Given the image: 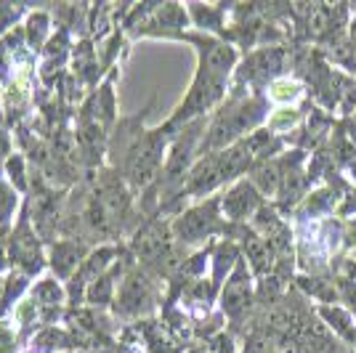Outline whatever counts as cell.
<instances>
[{"instance_id": "obj_13", "label": "cell", "mask_w": 356, "mask_h": 353, "mask_svg": "<svg viewBox=\"0 0 356 353\" xmlns=\"http://www.w3.org/2000/svg\"><path fill=\"white\" fill-rule=\"evenodd\" d=\"M343 247L346 250H356V218L343 226Z\"/></svg>"}, {"instance_id": "obj_14", "label": "cell", "mask_w": 356, "mask_h": 353, "mask_svg": "<svg viewBox=\"0 0 356 353\" xmlns=\"http://www.w3.org/2000/svg\"><path fill=\"white\" fill-rule=\"evenodd\" d=\"M351 43H354V48H356V19L351 22Z\"/></svg>"}, {"instance_id": "obj_3", "label": "cell", "mask_w": 356, "mask_h": 353, "mask_svg": "<svg viewBox=\"0 0 356 353\" xmlns=\"http://www.w3.org/2000/svg\"><path fill=\"white\" fill-rule=\"evenodd\" d=\"M221 205L226 218L245 221V218H250L252 213H258L264 207V199H261V192L255 189L252 181H239V183H234L229 192L223 194Z\"/></svg>"}, {"instance_id": "obj_6", "label": "cell", "mask_w": 356, "mask_h": 353, "mask_svg": "<svg viewBox=\"0 0 356 353\" xmlns=\"http://www.w3.org/2000/svg\"><path fill=\"white\" fill-rule=\"evenodd\" d=\"M316 313L322 316V324L327 329H332V335H338L346 345L356 348V316L351 311H346L343 306H325L322 303Z\"/></svg>"}, {"instance_id": "obj_1", "label": "cell", "mask_w": 356, "mask_h": 353, "mask_svg": "<svg viewBox=\"0 0 356 353\" xmlns=\"http://www.w3.org/2000/svg\"><path fill=\"white\" fill-rule=\"evenodd\" d=\"M264 112H266V106H264V101H258V99H250V101L245 99V101H234L229 104V106H223L221 115L216 117L213 128H210L202 149L205 151L221 149L223 151L226 144H232L245 131H250L255 122H261Z\"/></svg>"}, {"instance_id": "obj_7", "label": "cell", "mask_w": 356, "mask_h": 353, "mask_svg": "<svg viewBox=\"0 0 356 353\" xmlns=\"http://www.w3.org/2000/svg\"><path fill=\"white\" fill-rule=\"evenodd\" d=\"M248 300H250V274H248V265L237 263V268L232 271V277L223 287V309L234 313Z\"/></svg>"}, {"instance_id": "obj_4", "label": "cell", "mask_w": 356, "mask_h": 353, "mask_svg": "<svg viewBox=\"0 0 356 353\" xmlns=\"http://www.w3.org/2000/svg\"><path fill=\"white\" fill-rule=\"evenodd\" d=\"M284 67V51L282 48H264L252 54L250 59L242 64L239 69V83H268L274 74H280Z\"/></svg>"}, {"instance_id": "obj_5", "label": "cell", "mask_w": 356, "mask_h": 353, "mask_svg": "<svg viewBox=\"0 0 356 353\" xmlns=\"http://www.w3.org/2000/svg\"><path fill=\"white\" fill-rule=\"evenodd\" d=\"M343 194L338 186H322V189H316V192H309L306 194V199L300 202L298 207V213H300V218L309 223V221H322L325 215H330L332 210H338L341 207V199Z\"/></svg>"}, {"instance_id": "obj_10", "label": "cell", "mask_w": 356, "mask_h": 353, "mask_svg": "<svg viewBox=\"0 0 356 353\" xmlns=\"http://www.w3.org/2000/svg\"><path fill=\"white\" fill-rule=\"evenodd\" d=\"M303 120V112L298 106H277L271 115H268L266 131L268 133H287L298 128V122Z\"/></svg>"}, {"instance_id": "obj_9", "label": "cell", "mask_w": 356, "mask_h": 353, "mask_svg": "<svg viewBox=\"0 0 356 353\" xmlns=\"http://www.w3.org/2000/svg\"><path fill=\"white\" fill-rule=\"evenodd\" d=\"M266 96L268 101L277 104V106H290L303 96V83L296 77H277V80L268 83Z\"/></svg>"}, {"instance_id": "obj_12", "label": "cell", "mask_w": 356, "mask_h": 353, "mask_svg": "<svg viewBox=\"0 0 356 353\" xmlns=\"http://www.w3.org/2000/svg\"><path fill=\"white\" fill-rule=\"evenodd\" d=\"M338 215H341V218H354L356 215V189H348V192L343 194Z\"/></svg>"}, {"instance_id": "obj_8", "label": "cell", "mask_w": 356, "mask_h": 353, "mask_svg": "<svg viewBox=\"0 0 356 353\" xmlns=\"http://www.w3.org/2000/svg\"><path fill=\"white\" fill-rule=\"evenodd\" d=\"M245 250H248V261H250L252 271L258 277H266L268 271L274 268V258L277 255H274V250L268 247V242L261 234L248 231V236H245Z\"/></svg>"}, {"instance_id": "obj_11", "label": "cell", "mask_w": 356, "mask_h": 353, "mask_svg": "<svg viewBox=\"0 0 356 353\" xmlns=\"http://www.w3.org/2000/svg\"><path fill=\"white\" fill-rule=\"evenodd\" d=\"M192 14L200 19L197 24L200 27H210V30H218L221 27V16H218V8H205V6H192Z\"/></svg>"}, {"instance_id": "obj_2", "label": "cell", "mask_w": 356, "mask_h": 353, "mask_svg": "<svg viewBox=\"0 0 356 353\" xmlns=\"http://www.w3.org/2000/svg\"><path fill=\"white\" fill-rule=\"evenodd\" d=\"M221 226V218H218V199H210L205 205L194 207L189 213H184L176 221V236L181 242H200L208 234H213L216 229Z\"/></svg>"}]
</instances>
